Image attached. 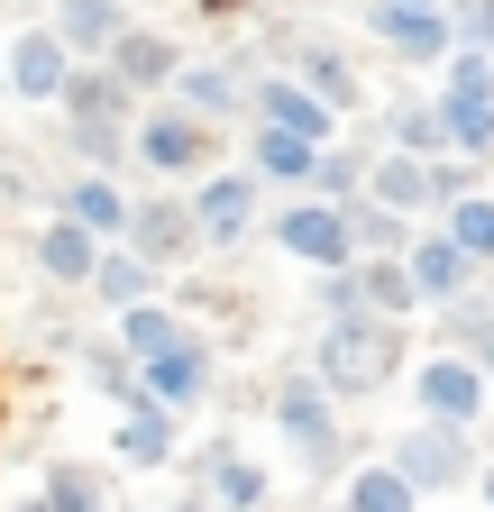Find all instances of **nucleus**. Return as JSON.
Returning a JSON list of instances; mask_svg holds the SVG:
<instances>
[{"label":"nucleus","instance_id":"f257e3e1","mask_svg":"<svg viewBox=\"0 0 494 512\" xmlns=\"http://www.w3.org/2000/svg\"><path fill=\"white\" fill-rule=\"evenodd\" d=\"M55 119H65V156H74V174H119V165L138 156V147H129V138H138V101L119 92L101 64H83V74H74V92L55 101Z\"/></svg>","mask_w":494,"mask_h":512},{"label":"nucleus","instance_id":"f03ea898","mask_svg":"<svg viewBox=\"0 0 494 512\" xmlns=\"http://www.w3.org/2000/svg\"><path fill=\"white\" fill-rule=\"evenodd\" d=\"M275 430L302 458V476H339L348 485V439H339V394L321 375H275Z\"/></svg>","mask_w":494,"mask_h":512},{"label":"nucleus","instance_id":"7ed1b4c3","mask_svg":"<svg viewBox=\"0 0 494 512\" xmlns=\"http://www.w3.org/2000/svg\"><path fill=\"white\" fill-rule=\"evenodd\" d=\"M403 348V330L394 320H321V348H312V375L330 384V394L348 403V394H376V384L403 366L394 357Z\"/></svg>","mask_w":494,"mask_h":512},{"label":"nucleus","instance_id":"20e7f679","mask_svg":"<svg viewBox=\"0 0 494 512\" xmlns=\"http://www.w3.org/2000/svg\"><path fill=\"white\" fill-rule=\"evenodd\" d=\"M266 238L293 256V266H312V275H348V266H357L348 211H339V202H312V192H302V202H275V211H266Z\"/></svg>","mask_w":494,"mask_h":512},{"label":"nucleus","instance_id":"39448f33","mask_svg":"<svg viewBox=\"0 0 494 512\" xmlns=\"http://www.w3.org/2000/svg\"><path fill=\"white\" fill-rule=\"evenodd\" d=\"M385 458L403 467L412 494H458V485L485 476V467H476V439H467V430H440V421H412V430L385 448Z\"/></svg>","mask_w":494,"mask_h":512},{"label":"nucleus","instance_id":"423d86ee","mask_svg":"<svg viewBox=\"0 0 494 512\" xmlns=\"http://www.w3.org/2000/svg\"><path fill=\"white\" fill-rule=\"evenodd\" d=\"M193 229H202V247H238L247 229H266V183L247 174V165H211L193 192Z\"/></svg>","mask_w":494,"mask_h":512},{"label":"nucleus","instance_id":"0eeeda50","mask_svg":"<svg viewBox=\"0 0 494 512\" xmlns=\"http://www.w3.org/2000/svg\"><path fill=\"white\" fill-rule=\"evenodd\" d=\"M412 403H421V421H440V430H476L485 403H494V384H485L458 348H430V357L412 366Z\"/></svg>","mask_w":494,"mask_h":512},{"label":"nucleus","instance_id":"6e6552de","mask_svg":"<svg viewBox=\"0 0 494 512\" xmlns=\"http://www.w3.org/2000/svg\"><path fill=\"white\" fill-rule=\"evenodd\" d=\"M211 138L220 128H202V119H183L174 101H156V110H138V165L147 174H165V183H202L211 174Z\"/></svg>","mask_w":494,"mask_h":512},{"label":"nucleus","instance_id":"1a4fd4ad","mask_svg":"<svg viewBox=\"0 0 494 512\" xmlns=\"http://www.w3.org/2000/svg\"><path fill=\"white\" fill-rule=\"evenodd\" d=\"M247 110H257V128H284L302 147H339V110L321 92H302L293 74H247Z\"/></svg>","mask_w":494,"mask_h":512},{"label":"nucleus","instance_id":"9d476101","mask_svg":"<svg viewBox=\"0 0 494 512\" xmlns=\"http://www.w3.org/2000/svg\"><path fill=\"white\" fill-rule=\"evenodd\" d=\"M183 119H202V128H257V110H247V74L238 64H202V55H183V74H174V92H165Z\"/></svg>","mask_w":494,"mask_h":512},{"label":"nucleus","instance_id":"9b49d317","mask_svg":"<svg viewBox=\"0 0 494 512\" xmlns=\"http://www.w3.org/2000/svg\"><path fill=\"white\" fill-rule=\"evenodd\" d=\"M403 266H412V284H421V311H458V302H476V256H467L449 229H421V238L403 247Z\"/></svg>","mask_w":494,"mask_h":512},{"label":"nucleus","instance_id":"f8f14e48","mask_svg":"<svg viewBox=\"0 0 494 512\" xmlns=\"http://www.w3.org/2000/svg\"><path fill=\"white\" fill-rule=\"evenodd\" d=\"M101 74L129 92L138 110H156L165 92H174V74H183V55H174V37H156V28H129L110 55H101Z\"/></svg>","mask_w":494,"mask_h":512},{"label":"nucleus","instance_id":"ddd939ff","mask_svg":"<svg viewBox=\"0 0 494 512\" xmlns=\"http://www.w3.org/2000/svg\"><path fill=\"white\" fill-rule=\"evenodd\" d=\"M74 74H83V64L65 55V37H55V28H28V37H10V92H19V101L55 110V101L74 92Z\"/></svg>","mask_w":494,"mask_h":512},{"label":"nucleus","instance_id":"4468645a","mask_svg":"<svg viewBox=\"0 0 494 512\" xmlns=\"http://www.w3.org/2000/svg\"><path fill=\"white\" fill-rule=\"evenodd\" d=\"M55 202H65V220H74V229H92L101 247H129L138 202L119 192V174H65V192H55Z\"/></svg>","mask_w":494,"mask_h":512},{"label":"nucleus","instance_id":"2eb2a0df","mask_svg":"<svg viewBox=\"0 0 494 512\" xmlns=\"http://www.w3.org/2000/svg\"><path fill=\"white\" fill-rule=\"evenodd\" d=\"M55 37H65V55L74 64H101L119 37H129L138 19H129V0H55V19H46Z\"/></svg>","mask_w":494,"mask_h":512},{"label":"nucleus","instance_id":"dca6fc26","mask_svg":"<svg viewBox=\"0 0 494 512\" xmlns=\"http://www.w3.org/2000/svg\"><path fill=\"white\" fill-rule=\"evenodd\" d=\"M129 247L147 256L156 275H174L183 256H202V229H193V202H138V220H129Z\"/></svg>","mask_w":494,"mask_h":512},{"label":"nucleus","instance_id":"f3484780","mask_svg":"<svg viewBox=\"0 0 494 512\" xmlns=\"http://www.w3.org/2000/svg\"><path fill=\"white\" fill-rule=\"evenodd\" d=\"M366 28H376L403 64H449L458 55V19L449 10H366Z\"/></svg>","mask_w":494,"mask_h":512},{"label":"nucleus","instance_id":"a211bd4d","mask_svg":"<svg viewBox=\"0 0 494 512\" xmlns=\"http://www.w3.org/2000/svg\"><path fill=\"white\" fill-rule=\"evenodd\" d=\"M430 174H440V165H421V156H376V165H366V202H385V211H403L412 229L430 220V211H440V183H430Z\"/></svg>","mask_w":494,"mask_h":512},{"label":"nucleus","instance_id":"6ab92c4d","mask_svg":"<svg viewBox=\"0 0 494 512\" xmlns=\"http://www.w3.org/2000/svg\"><path fill=\"white\" fill-rule=\"evenodd\" d=\"M138 375H147V394H156L165 412H193V403H211V384H220L211 339H183L174 357H156V366H138Z\"/></svg>","mask_w":494,"mask_h":512},{"label":"nucleus","instance_id":"aec40b11","mask_svg":"<svg viewBox=\"0 0 494 512\" xmlns=\"http://www.w3.org/2000/svg\"><path fill=\"white\" fill-rule=\"evenodd\" d=\"M92 302L110 311V320H129V311H147V302H165V275L147 266L138 247H110L101 256V275H92Z\"/></svg>","mask_w":494,"mask_h":512},{"label":"nucleus","instance_id":"412c9836","mask_svg":"<svg viewBox=\"0 0 494 512\" xmlns=\"http://www.w3.org/2000/svg\"><path fill=\"white\" fill-rule=\"evenodd\" d=\"M202 494L220 503V512H266V494H275V476L257 467V458H247V448H211V458H202Z\"/></svg>","mask_w":494,"mask_h":512},{"label":"nucleus","instance_id":"4be33fe9","mask_svg":"<svg viewBox=\"0 0 494 512\" xmlns=\"http://www.w3.org/2000/svg\"><path fill=\"white\" fill-rule=\"evenodd\" d=\"M430 110H440V128H449V156L458 165H485L494 156V92H430Z\"/></svg>","mask_w":494,"mask_h":512},{"label":"nucleus","instance_id":"5701e85b","mask_svg":"<svg viewBox=\"0 0 494 512\" xmlns=\"http://www.w3.org/2000/svg\"><path fill=\"white\" fill-rule=\"evenodd\" d=\"M101 256H110V247H101L92 229H74L65 211L37 229V275H46V284H92V275H101Z\"/></svg>","mask_w":494,"mask_h":512},{"label":"nucleus","instance_id":"b1692460","mask_svg":"<svg viewBox=\"0 0 494 512\" xmlns=\"http://www.w3.org/2000/svg\"><path fill=\"white\" fill-rule=\"evenodd\" d=\"M321 156H330V147H302V138H284V128H247V174H257V183H284V192H312Z\"/></svg>","mask_w":494,"mask_h":512},{"label":"nucleus","instance_id":"393cba45","mask_svg":"<svg viewBox=\"0 0 494 512\" xmlns=\"http://www.w3.org/2000/svg\"><path fill=\"white\" fill-rule=\"evenodd\" d=\"M110 448H119V467H165V458H174V412H165L156 394H138L129 412L110 421Z\"/></svg>","mask_w":494,"mask_h":512},{"label":"nucleus","instance_id":"a878e982","mask_svg":"<svg viewBox=\"0 0 494 512\" xmlns=\"http://www.w3.org/2000/svg\"><path fill=\"white\" fill-rule=\"evenodd\" d=\"M339 503H348V512H421V494L403 485V467H394V458H366V467H348Z\"/></svg>","mask_w":494,"mask_h":512},{"label":"nucleus","instance_id":"bb28decb","mask_svg":"<svg viewBox=\"0 0 494 512\" xmlns=\"http://www.w3.org/2000/svg\"><path fill=\"white\" fill-rule=\"evenodd\" d=\"M37 503H46V512H119V503H110V476L83 467V458H55L46 485H37Z\"/></svg>","mask_w":494,"mask_h":512},{"label":"nucleus","instance_id":"cd10ccee","mask_svg":"<svg viewBox=\"0 0 494 512\" xmlns=\"http://www.w3.org/2000/svg\"><path fill=\"white\" fill-rule=\"evenodd\" d=\"M357 284H366V311H376V320H394V330L421 311V284H412V266H403V256H366V266H357Z\"/></svg>","mask_w":494,"mask_h":512},{"label":"nucleus","instance_id":"c85d7f7f","mask_svg":"<svg viewBox=\"0 0 494 512\" xmlns=\"http://www.w3.org/2000/svg\"><path fill=\"white\" fill-rule=\"evenodd\" d=\"M183 339H193V330H183L165 302H147V311H129V320H119V357H129V366H156V357H174Z\"/></svg>","mask_w":494,"mask_h":512},{"label":"nucleus","instance_id":"c756f323","mask_svg":"<svg viewBox=\"0 0 494 512\" xmlns=\"http://www.w3.org/2000/svg\"><path fill=\"white\" fill-rule=\"evenodd\" d=\"M385 138H394V156H421V165L449 156V128H440V110H430V101H394V110H385Z\"/></svg>","mask_w":494,"mask_h":512},{"label":"nucleus","instance_id":"7c9ffc66","mask_svg":"<svg viewBox=\"0 0 494 512\" xmlns=\"http://www.w3.org/2000/svg\"><path fill=\"white\" fill-rule=\"evenodd\" d=\"M293 83H302V92H321L339 119L357 110V64H348V55H330V46H302V55H293Z\"/></svg>","mask_w":494,"mask_h":512},{"label":"nucleus","instance_id":"2f4dec72","mask_svg":"<svg viewBox=\"0 0 494 512\" xmlns=\"http://www.w3.org/2000/svg\"><path fill=\"white\" fill-rule=\"evenodd\" d=\"M440 330H449V348H458V357H467V366H476V375L494 384V302L476 293V302H458V311H440Z\"/></svg>","mask_w":494,"mask_h":512},{"label":"nucleus","instance_id":"473e14b6","mask_svg":"<svg viewBox=\"0 0 494 512\" xmlns=\"http://www.w3.org/2000/svg\"><path fill=\"white\" fill-rule=\"evenodd\" d=\"M348 229H357V266H366V256H403L421 229L403 220V211H385V202H348Z\"/></svg>","mask_w":494,"mask_h":512},{"label":"nucleus","instance_id":"72a5a7b5","mask_svg":"<svg viewBox=\"0 0 494 512\" xmlns=\"http://www.w3.org/2000/svg\"><path fill=\"white\" fill-rule=\"evenodd\" d=\"M440 229H449V238L476 256V275H494V192H467V202H458Z\"/></svg>","mask_w":494,"mask_h":512},{"label":"nucleus","instance_id":"f704fd0d","mask_svg":"<svg viewBox=\"0 0 494 512\" xmlns=\"http://www.w3.org/2000/svg\"><path fill=\"white\" fill-rule=\"evenodd\" d=\"M83 375H92V394H110L119 412H129V403L147 394V375H138L129 357H119V348H83Z\"/></svg>","mask_w":494,"mask_h":512},{"label":"nucleus","instance_id":"c9c22d12","mask_svg":"<svg viewBox=\"0 0 494 512\" xmlns=\"http://www.w3.org/2000/svg\"><path fill=\"white\" fill-rule=\"evenodd\" d=\"M440 83H449V92H494V55H485V46H458V55L440 64Z\"/></svg>","mask_w":494,"mask_h":512},{"label":"nucleus","instance_id":"e433bc0d","mask_svg":"<svg viewBox=\"0 0 494 512\" xmlns=\"http://www.w3.org/2000/svg\"><path fill=\"white\" fill-rule=\"evenodd\" d=\"M449 19H458V46H485L494 55V0H449Z\"/></svg>","mask_w":494,"mask_h":512},{"label":"nucleus","instance_id":"4c0bfd02","mask_svg":"<svg viewBox=\"0 0 494 512\" xmlns=\"http://www.w3.org/2000/svg\"><path fill=\"white\" fill-rule=\"evenodd\" d=\"M165 512H220V503H211V494H174Z\"/></svg>","mask_w":494,"mask_h":512},{"label":"nucleus","instance_id":"58836bf2","mask_svg":"<svg viewBox=\"0 0 494 512\" xmlns=\"http://www.w3.org/2000/svg\"><path fill=\"white\" fill-rule=\"evenodd\" d=\"M376 10H449V0H376Z\"/></svg>","mask_w":494,"mask_h":512},{"label":"nucleus","instance_id":"ea45409f","mask_svg":"<svg viewBox=\"0 0 494 512\" xmlns=\"http://www.w3.org/2000/svg\"><path fill=\"white\" fill-rule=\"evenodd\" d=\"M476 494H485V512H494V467H485V476H476Z\"/></svg>","mask_w":494,"mask_h":512},{"label":"nucleus","instance_id":"a19ab883","mask_svg":"<svg viewBox=\"0 0 494 512\" xmlns=\"http://www.w3.org/2000/svg\"><path fill=\"white\" fill-rule=\"evenodd\" d=\"M0 92H10V46H0Z\"/></svg>","mask_w":494,"mask_h":512},{"label":"nucleus","instance_id":"79ce46f5","mask_svg":"<svg viewBox=\"0 0 494 512\" xmlns=\"http://www.w3.org/2000/svg\"><path fill=\"white\" fill-rule=\"evenodd\" d=\"M321 512H348V503H339V494H330V503H321Z\"/></svg>","mask_w":494,"mask_h":512},{"label":"nucleus","instance_id":"37998d69","mask_svg":"<svg viewBox=\"0 0 494 512\" xmlns=\"http://www.w3.org/2000/svg\"><path fill=\"white\" fill-rule=\"evenodd\" d=\"M19 512H46V503H37V494H28V503H19Z\"/></svg>","mask_w":494,"mask_h":512},{"label":"nucleus","instance_id":"c03bdc74","mask_svg":"<svg viewBox=\"0 0 494 512\" xmlns=\"http://www.w3.org/2000/svg\"><path fill=\"white\" fill-rule=\"evenodd\" d=\"M485 302H494V275H485Z\"/></svg>","mask_w":494,"mask_h":512}]
</instances>
